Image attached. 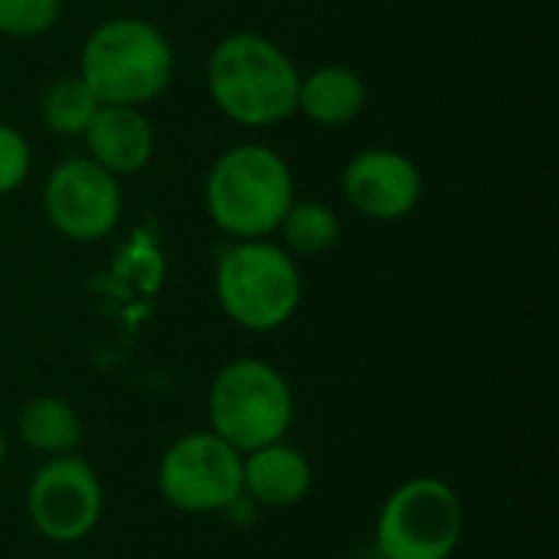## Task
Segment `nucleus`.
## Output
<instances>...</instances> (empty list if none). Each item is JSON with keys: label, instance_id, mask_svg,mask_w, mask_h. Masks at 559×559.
I'll list each match as a JSON object with an SVG mask.
<instances>
[{"label": "nucleus", "instance_id": "1", "mask_svg": "<svg viewBox=\"0 0 559 559\" xmlns=\"http://www.w3.org/2000/svg\"><path fill=\"white\" fill-rule=\"evenodd\" d=\"M295 59L259 33L223 36L206 59V92L219 115L242 128H272L298 111Z\"/></svg>", "mask_w": 559, "mask_h": 559}, {"label": "nucleus", "instance_id": "2", "mask_svg": "<svg viewBox=\"0 0 559 559\" xmlns=\"http://www.w3.org/2000/svg\"><path fill=\"white\" fill-rule=\"evenodd\" d=\"M295 200V177L288 160L259 141L223 151L203 187L206 216L233 242L269 239Z\"/></svg>", "mask_w": 559, "mask_h": 559}, {"label": "nucleus", "instance_id": "3", "mask_svg": "<svg viewBox=\"0 0 559 559\" xmlns=\"http://www.w3.org/2000/svg\"><path fill=\"white\" fill-rule=\"evenodd\" d=\"M79 79L98 105L141 108L154 102L174 79V46L141 16H115L98 23L79 56Z\"/></svg>", "mask_w": 559, "mask_h": 559}, {"label": "nucleus", "instance_id": "4", "mask_svg": "<svg viewBox=\"0 0 559 559\" xmlns=\"http://www.w3.org/2000/svg\"><path fill=\"white\" fill-rule=\"evenodd\" d=\"M216 298L229 321L265 334L288 324L301 305V272L295 255L272 239H242L216 262Z\"/></svg>", "mask_w": 559, "mask_h": 559}, {"label": "nucleus", "instance_id": "5", "mask_svg": "<svg viewBox=\"0 0 559 559\" xmlns=\"http://www.w3.org/2000/svg\"><path fill=\"white\" fill-rule=\"evenodd\" d=\"M206 409L210 432L246 455L285 439L295 419V396L272 364L242 357L213 377Z\"/></svg>", "mask_w": 559, "mask_h": 559}, {"label": "nucleus", "instance_id": "6", "mask_svg": "<svg viewBox=\"0 0 559 559\" xmlns=\"http://www.w3.org/2000/svg\"><path fill=\"white\" fill-rule=\"evenodd\" d=\"M465 531V511L442 478L400 485L377 518V550L383 559H449Z\"/></svg>", "mask_w": 559, "mask_h": 559}, {"label": "nucleus", "instance_id": "7", "mask_svg": "<svg viewBox=\"0 0 559 559\" xmlns=\"http://www.w3.org/2000/svg\"><path fill=\"white\" fill-rule=\"evenodd\" d=\"M157 488L177 511H226L242 498V452L216 432H190L164 452Z\"/></svg>", "mask_w": 559, "mask_h": 559}, {"label": "nucleus", "instance_id": "8", "mask_svg": "<svg viewBox=\"0 0 559 559\" xmlns=\"http://www.w3.org/2000/svg\"><path fill=\"white\" fill-rule=\"evenodd\" d=\"M43 210L62 239L102 242L121 223L124 193L118 177L92 157H66L43 183Z\"/></svg>", "mask_w": 559, "mask_h": 559}, {"label": "nucleus", "instance_id": "9", "mask_svg": "<svg viewBox=\"0 0 559 559\" xmlns=\"http://www.w3.org/2000/svg\"><path fill=\"white\" fill-rule=\"evenodd\" d=\"M102 485L75 452L46 459L26 491V514L36 534L52 544L85 540L102 518Z\"/></svg>", "mask_w": 559, "mask_h": 559}, {"label": "nucleus", "instance_id": "10", "mask_svg": "<svg viewBox=\"0 0 559 559\" xmlns=\"http://www.w3.org/2000/svg\"><path fill=\"white\" fill-rule=\"evenodd\" d=\"M423 187L419 164L396 147H367L344 167L347 203L373 223L406 219L419 206Z\"/></svg>", "mask_w": 559, "mask_h": 559}, {"label": "nucleus", "instance_id": "11", "mask_svg": "<svg viewBox=\"0 0 559 559\" xmlns=\"http://www.w3.org/2000/svg\"><path fill=\"white\" fill-rule=\"evenodd\" d=\"M82 138L88 157L118 180L144 170L154 157V128L147 115L131 105H98Z\"/></svg>", "mask_w": 559, "mask_h": 559}, {"label": "nucleus", "instance_id": "12", "mask_svg": "<svg viewBox=\"0 0 559 559\" xmlns=\"http://www.w3.org/2000/svg\"><path fill=\"white\" fill-rule=\"evenodd\" d=\"M311 491V465L308 459L285 445L272 442L242 455V495H249L262 508H292L305 501Z\"/></svg>", "mask_w": 559, "mask_h": 559}, {"label": "nucleus", "instance_id": "13", "mask_svg": "<svg viewBox=\"0 0 559 559\" xmlns=\"http://www.w3.org/2000/svg\"><path fill=\"white\" fill-rule=\"evenodd\" d=\"M367 108V85L350 66H321L301 75L298 111L321 128H344Z\"/></svg>", "mask_w": 559, "mask_h": 559}, {"label": "nucleus", "instance_id": "14", "mask_svg": "<svg viewBox=\"0 0 559 559\" xmlns=\"http://www.w3.org/2000/svg\"><path fill=\"white\" fill-rule=\"evenodd\" d=\"M20 439L39 455H69L82 442V423L66 400L39 396L20 413Z\"/></svg>", "mask_w": 559, "mask_h": 559}, {"label": "nucleus", "instance_id": "15", "mask_svg": "<svg viewBox=\"0 0 559 559\" xmlns=\"http://www.w3.org/2000/svg\"><path fill=\"white\" fill-rule=\"evenodd\" d=\"M282 242L292 255H324L341 242V216L324 203V200H292V206L285 210L278 229Z\"/></svg>", "mask_w": 559, "mask_h": 559}, {"label": "nucleus", "instance_id": "16", "mask_svg": "<svg viewBox=\"0 0 559 559\" xmlns=\"http://www.w3.org/2000/svg\"><path fill=\"white\" fill-rule=\"evenodd\" d=\"M95 111H98V98L88 92L79 72L52 79L39 98V118L59 138H82Z\"/></svg>", "mask_w": 559, "mask_h": 559}, {"label": "nucleus", "instance_id": "17", "mask_svg": "<svg viewBox=\"0 0 559 559\" xmlns=\"http://www.w3.org/2000/svg\"><path fill=\"white\" fill-rule=\"evenodd\" d=\"M62 16V0H0V36L36 39Z\"/></svg>", "mask_w": 559, "mask_h": 559}, {"label": "nucleus", "instance_id": "18", "mask_svg": "<svg viewBox=\"0 0 559 559\" xmlns=\"http://www.w3.org/2000/svg\"><path fill=\"white\" fill-rule=\"evenodd\" d=\"M29 167H33V151L26 134L0 121V197L20 190L29 177Z\"/></svg>", "mask_w": 559, "mask_h": 559}, {"label": "nucleus", "instance_id": "19", "mask_svg": "<svg viewBox=\"0 0 559 559\" xmlns=\"http://www.w3.org/2000/svg\"><path fill=\"white\" fill-rule=\"evenodd\" d=\"M3 459H7V436H3V429H0V468H3Z\"/></svg>", "mask_w": 559, "mask_h": 559}]
</instances>
